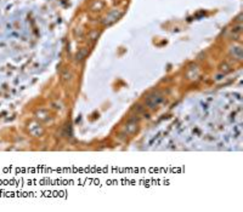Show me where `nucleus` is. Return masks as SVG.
Returning <instances> with one entry per match:
<instances>
[{"mask_svg": "<svg viewBox=\"0 0 243 212\" xmlns=\"http://www.w3.org/2000/svg\"><path fill=\"white\" fill-rule=\"evenodd\" d=\"M122 13L120 12H118L117 10H114V11H112V12H109L107 16H106V18H105V24H111V23H113L119 16H120Z\"/></svg>", "mask_w": 243, "mask_h": 212, "instance_id": "nucleus-1", "label": "nucleus"}, {"mask_svg": "<svg viewBox=\"0 0 243 212\" xmlns=\"http://www.w3.org/2000/svg\"><path fill=\"white\" fill-rule=\"evenodd\" d=\"M162 97L161 96H157V95H153V96H149L148 98H147V104L151 107V108H153V107H156V106H158L161 102H162Z\"/></svg>", "mask_w": 243, "mask_h": 212, "instance_id": "nucleus-2", "label": "nucleus"}, {"mask_svg": "<svg viewBox=\"0 0 243 212\" xmlns=\"http://www.w3.org/2000/svg\"><path fill=\"white\" fill-rule=\"evenodd\" d=\"M231 53H232L236 58H238V59L242 58V49H241L239 46H235V47H232V49H231Z\"/></svg>", "mask_w": 243, "mask_h": 212, "instance_id": "nucleus-3", "label": "nucleus"}, {"mask_svg": "<svg viewBox=\"0 0 243 212\" xmlns=\"http://www.w3.org/2000/svg\"><path fill=\"white\" fill-rule=\"evenodd\" d=\"M86 52H88V51H86V50H85V49H83V50H80V51H79V52H78V53H77V56H75V58H77V59H83V58H84V56H85V55H86Z\"/></svg>", "mask_w": 243, "mask_h": 212, "instance_id": "nucleus-4", "label": "nucleus"}]
</instances>
